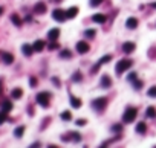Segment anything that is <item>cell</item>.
<instances>
[{
    "instance_id": "30bf717a",
    "label": "cell",
    "mask_w": 156,
    "mask_h": 148,
    "mask_svg": "<svg viewBox=\"0 0 156 148\" xmlns=\"http://www.w3.org/2000/svg\"><path fill=\"white\" fill-rule=\"evenodd\" d=\"M126 26L129 29H135L136 26H138V20L135 18V17H130V18H127V21H126Z\"/></svg>"
},
{
    "instance_id": "ba28073f",
    "label": "cell",
    "mask_w": 156,
    "mask_h": 148,
    "mask_svg": "<svg viewBox=\"0 0 156 148\" xmlns=\"http://www.w3.org/2000/svg\"><path fill=\"white\" fill-rule=\"evenodd\" d=\"M135 43H132V41H127V43H124L123 44V50L126 52V53H130V52H133L135 50Z\"/></svg>"
},
{
    "instance_id": "7c38bea8",
    "label": "cell",
    "mask_w": 156,
    "mask_h": 148,
    "mask_svg": "<svg viewBox=\"0 0 156 148\" xmlns=\"http://www.w3.org/2000/svg\"><path fill=\"white\" fill-rule=\"evenodd\" d=\"M22 50L26 57H31L32 55V52H34V46H29V44H23L22 46Z\"/></svg>"
},
{
    "instance_id": "5bb4252c",
    "label": "cell",
    "mask_w": 156,
    "mask_h": 148,
    "mask_svg": "<svg viewBox=\"0 0 156 148\" xmlns=\"http://www.w3.org/2000/svg\"><path fill=\"white\" fill-rule=\"evenodd\" d=\"M34 46V50L35 52H42L45 49V41H42V40H37V41L32 44Z\"/></svg>"
},
{
    "instance_id": "2e32d148",
    "label": "cell",
    "mask_w": 156,
    "mask_h": 148,
    "mask_svg": "<svg viewBox=\"0 0 156 148\" xmlns=\"http://www.w3.org/2000/svg\"><path fill=\"white\" fill-rule=\"evenodd\" d=\"M92 18H94L95 23H106V16L104 14H95Z\"/></svg>"
},
{
    "instance_id": "4dcf8cb0",
    "label": "cell",
    "mask_w": 156,
    "mask_h": 148,
    "mask_svg": "<svg viewBox=\"0 0 156 148\" xmlns=\"http://www.w3.org/2000/svg\"><path fill=\"white\" fill-rule=\"evenodd\" d=\"M133 86H135V89H138V90H139V89L142 87V83H141V81H138V79H135V81H133Z\"/></svg>"
},
{
    "instance_id": "9c48e42d",
    "label": "cell",
    "mask_w": 156,
    "mask_h": 148,
    "mask_svg": "<svg viewBox=\"0 0 156 148\" xmlns=\"http://www.w3.org/2000/svg\"><path fill=\"white\" fill-rule=\"evenodd\" d=\"M110 86H112V79H110V76H109V75H104V76L101 78V87L107 89V87H110Z\"/></svg>"
},
{
    "instance_id": "cb8c5ba5",
    "label": "cell",
    "mask_w": 156,
    "mask_h": 148,
    "mask_svg": "<svg viewBox=\"0 0 156 148\" xmlns=\"http://www.w3.org/2000/svg\"><path fill=\"white\" fill-rule=\"evenodd\" d=\"M110 60H112V55H104V57H103V58L98 61V64L101 66V64H104V63H109Z\"/></svg>"
},
{
    "instance_id": "74e56055",
    "label": "cell",
    "mask_w": 156,
    "mask_h": 148,
    "mask_svg": "<svg viewBox=\"0 0 156 148\" xmlns=\"http://www.w3.org/2000/svg\"><path fill=\"white\" fill-rule=\"evenodd\" d=\"M120 130H123L121 125H115V127H113V131H120Z\"/></svg>"
},
{
    "instance_id": "7402d4cb",
    "label": "cell",
    "mask_w": 156,
    "mask_h": 148,
    "mask_svg": "<svg viewBox=\"0 0 156 148\" xmlns=\"http://www.w3.org/2000/svg\"><path fill=\"white\" fill-rule=\"evenodd\" d=\"M11 20H12V23H14L16 26H22V20H20V17L17 14H12L11 16Z\"/></svg>"
},
{
    "instance_id": "e575fe53",
    "label": "cell",
    "mask_w": 156,
    "mask_h": 148,
    "mask_svg": "<svg viewBox=\"0 0 156 148\" xmlns=\"http://www.w3.org/2000/svg\"><path fill=\"white\" fill-rule=\"evenodd\" d=\"M77 125H86V119H78L77 121Z\"/></svg>"
},
{
    "instance_id": "e0dca14e",
    "label": "cell",
    "mask_w": 156,
    "mask_h": 148,
    "mask_svg": "<svg viewBox=\"0 0 156 148\" xmlns=\"http://www.w3.org/2000/svg\"><path fill=\"white\" fill-rule=\"evenodd\" d=\"M22 95H23L22 89H14V90H12V98H14V99H20Z\"/></svg>"
},
{
    "instance_id": "8fae6325",
    "label": "cell",
    "mask_w": 156,
    "mask_h": 148,
    "mask_svg": "<svg viewBox=\"0 0 156 148\" xmlns=\"http://www.w3.org/2000/svg\"><path fill=\"white\" fill-rule=\"evenodd\" d=\"M46 5L45 3H37L35 6H34V11H35V14H45L46 12Z\"/></svg>"
},
{
    "instance_id": "60d3db41",
    "label": "cell",
    "mask_w": 156,
    "mask_h": 148,
    "mask_svg": "<svg viewBox=\"0 0 156 148\" xmlns=\"http://www.w3.org/2000/svg\"><path fill=\"white\" fill-rule=\"evenodd\" d=\"M152 6H153V8H156V2H155V3H152Z\"/></svg>"
},
{
    "instance_id": "9a60e30c",
    "label": "cell",
    "mask_w": 156,
    "mask_h": 148,
    "mask_svg": "<svg viewBox=\"0 0 156 148\" xmlns=\"http://www.w3.org/2000/svg\"><path fill=\"white\" fill-rule=\"evenodd\" d=\"M71 105L74 107V109H80V107H81V101L71 95Z\"/></svg>"
},
{
    "instance_id": "d4e9b609",
    "label": "cell",
    "mask_w": 156,
    "mask_h": 148,
    "mask_svg": "<svg viewBox=\"0 0 156 148\" xmlns=\"http://www.w3.org/2000/svg\"><path fill=\"white\" fill-rule=\"evenodd\" d=\"M95 34H97V32H95L94 29H87V31H84V35H86L87 38H94Z\"/></svg>"
},
{
    "instance_id": "4316f807",
    "label": "cell",
    "mask_w": 156,
    "mask_h": 148,
    "mask_svg": "<svg viewBox=\"0 0 156 148\" xmlns=\"http://www.w3.org/2000/svg\"><path fill=\"white\" fill-rule=\"evenodd\" d=\"M60 57H61V58H71V57H72V53H71L69 50H66V49H64V50H61Z\"/></svg>"
},
{
    "instance_id": "6da1fadb",
    "label": "cell",
    "mask_w": 156,
    "mask_h": 148,
    "mask_svg": "<svg viewBox=\"0 0 156 148\" xmlns=\"http://www.w3.org/2000/svg\"><path fill=\"white\" fill-rule=\"evenodd\" d=\"M136 118V109H133V107H127L126 112H124V116H123V121L126 124H130L133 122Z\"/></svg>"
},
{
    "instance_id": "1f68e13d",
    "label": "cell",
    "mask_w": 156,
    "mask_h": 148,
    "mask_svg": "<svg viewBox=\"0 0 156 148\" xmlns=\"http://www.w3.org/2000/svg\"><path fill=\"white\" fill-rule=\"evenodd\" d=\"M135 79H136V73H135V72H132V73L129 75V81H130V83H133Z\"/></svg>"
},
{
    "instance_id": "277c9868",
    "label": "cell",
    "mask_w": 156,
    "mask_h": 148,
    "mask_svg": "<svg viewBox=\"0 0 156 148\" xmlns=\"http://www.w3.org/2000/svg\"><path fill=\"white\" fill-rule=\"evenodd\" d=\"M49 98H51V95L48 92H42V93H38V95H37V102L40 104L42 107H48L49 105Z\"/></svg>"
},
{
    "instance_id": "f1b7e54d",
    "label": "cell",
    "mask_w": 156,
    "mask_h": 148,
    "mask_svg": "<svg viewBox=\"0 0 156 148\" xmlns=\"http://www.w3.org/2000/svg\"><path fill=\"white\" fill-rule=\"evenodd\" d=\"M72 79H74L75 83H80V81H81V73H80V72H75L74 76H72Z\"/></svg>"
},
{
    "instance_id": "44dd1931",
    "label": "cell",
    "mask_w": 156,
    "mask_h": 148,
    "mask_svg": "<svg viewBox=\"0 0 156 148\" xmlns=\"http://www.w3.org/2000/svg\"><path fill=\"white\" fill-rule=\"evenodd\" d=\"M2 109H3V112H6V113H8V112H11V110H12V104H11L9 101H5V102L2 104Z\"/></svg>"
},
{
    "instance_id": "3957f363",
    "label": "cell",
    "mask_w": 156,
    "mask_h": 148,
    "mask_svg": "<svg viewBox=\"0 0 156 148\" xmlns=\"http://www.w3.org/2000/svg\"><path fill=\"white\" fill-rule=\"evenodd\" d=\"M106 105H107V99L106 98H97L92 102V107L95 110H98V112H103L104 109H106Z\"/></svg>"
},
{
    "instance_id": "ab89813d",
    "label": "cell",
    "mask_w": 156,
    "mask_h": 148,
    "mask_svg": "<svg viewBox=\"0 0 156 148\" xmlns=\"http://www.w3.org/2000/svg\"><path fill=\"white\" fill-rule=\"evenodd\" d=\"M2 12H3V8H2V6H0V16H2Z\"/></svg>"
},
{
    "instance_id": "8d00e7d4",
    "label": "cell",
    "mask_w": 156,
    "mask_h": 148,
    "mask_svg": "<svg viewBox=\"0 0 156 148\" xmlns=\"http://www.w3.org/2000/svg\"><path fill=\"white\" fill-rule=\"evenodd\" d=\"M98 70H100V64L97 63V64L94 66V69H92V73H95V72H98Z\"/></svg>"
},
{
    "instance_id": "d6a6232c",
    "label": "cell",
    "mask_w": 156,
    "mask_h": 148,
    "mask_svg": "<svg viewBox=\"0 0 156 148\" xmlns=\"http://www.w3.org/2000/svg\"><path fill=\"white\" fill-rule=\"evenodd\" d=\"M103 0H90V6H98Z\"/></svg>"
},
{
    "instance_id": "603a6c76",
    "label": "cell",
    "mask_w": 156,
    "mask_h": 148,
    "mask_svg": "<svg viewBox=\"0 0 156 148\" xmlns=\"http://www.w3.org/2000/svg\"><path fill=\"white\" fill-rule=\"evenodd\" d=\"M23 133H25V127H17L16 131H14V134H16L17 138H22V136H23Z\"/></svg>"
},
{
    "instance_id": "f35d334b",
    "label": "cell",
    "mask_w": 156,
    "mask_h": 148,
    "mask_svg": "<svg viewBox=\"0 0 156 148\" xmlns=\"http://www.w3.org/2000/svg\"><path fill=\"white\" fill-rule=\"evenodd\" d=\"M52 83H54V84H55L57 87L60 86V83H58V79H57V78H52Z\"/></svg>"
},
{
    "instance_id": "836d02e7",
    "label": "cell",
    "mask_w": 156,
    "mask_h": 148,
    "mask_svg": "<svg viewBox=\"0 0 156 148\" xmlns=\"http://www.w3.org/2000/svg\"><path fill=\"white\" fill-rule=\"evenodd\" d=\"M48 47H49L51 50H54V49H58V43H51Z\"/></svg>"
},
{
    "instance_id": "ac0fdd59",
    "label": "cell",
    "mask_w": 156,
    "mask_h": 148,
    "mask_svg": "<svg viewBox=\"0 0 156 148\" xmlns=\"http://www.w3.org/2000/svg\"><path fill=\"white\" fill-rule=\"evenodd\" d=\"M146 116H149V118H156V109H155V107H149V109L146 110Z\"/></svg>"
},
{
    "instance_id": "f546056e",
    "label": "cell",
    "mask_w": 156,
    "mask_h": 148,
    "mask_svg": "<svg viewBox=\"0 0 156 148\" xmlns=\"http://www.w3.org/2000/svg\"><path fill=\"white\" fill-rule=\"evenodd\" d=\"M5 121H6V112H2L0 113V124H3Z\"/></svg>"
},
{
    "instance_id": "83f0119b",
    "label": "cell",
    "mask_w": 156,
    "mask_h": 148,
    "mask_svg": "<svg viewBox=\"0 0 156 148\" xmlns=\"http://www.w3.org/2000/svg\"><path fill=\"white\" fill-rule=\"evenodd\" d=\"M61 119H63V121H71L72 116H71L69 112H63V113H61Z\"/></svg>"
},
{
    "instance_id": "4fadbf2b",
    "label": "cell",
    "mask_w": 156,
    "mask_h": 148,
    "mask_svg": "<svg viewBox=\"0 0 156 148\" xmlns=\"http://www.w3.org/2000/svg\"><path fill=\"white\" fill-rule=\"evenodd\" d=\"M77 14H78V8H77V6H72V8H69V9L66 11L68 18H75V17H77Z\"/></svg>"
},
{
    "instance_id": "5b68a950",
    "label": "cell",
    "mask_w": 156,
    "mask_h": 148,
    "mask_svg": "<svg viewBox=\"0 0 156 148\" xmlns=\"http://www.w3.org/2000/svg\"><path fill=\"white\" fill-rule=\"evenodd\" d=\"M52 17H54V20H57V21H64L68 18L66 12L61 11V9H55L54 12H52Z\"/></svg>"
},
{
    "instance_id": "484cf974",
    "label": "cell",
    "mask_w": 156,
    "mask_h": 148,
    "mask_svg": "<svg viewBox=\"0 0 156 148\" xmlns=\"http://www.w3.org/2000/svg\"><path fill=\"white\" fill-rule=\"evenodd\" d=\"M147 95H149V96H152V98H156V86H153V87H150V89H149Z\"/></svg>"
},
{
    "instance_id": "7a4b0ae2",
    "label": "cell",
    "mask_w": 156,
    "mask_h": 148,
    "mask_svg": "<svg viewBox=\"0 0 156 148\" xmlns=\"http://www.w3.org/2000/svg\"><path fill=\"white\" fill-rule=\"evenodd\" d=\"M129 67H132V60H121V61H118V64H116V73L118 75H121L123 72H126Z\"/></svg>"
},
{
    "instance_id": "8992f818",
    "label": "cell",
    "mask_w": 156,
    "mask_h": 148,
    "mask_svg": "<svg viewBox=\"0 0 156 148\" xmlns=\"http://www.w3.org/2000/svg\"><path fill=\"white\" fill-rule=\"evenodd\" d=\"M60 37V29H57V28H54V29H51L49 32H48V38L51 40V41H55V40Z\"/></svg>"
},
{
    "instance_id": "ffe728a7",
    "label": "cell",
    "mask_w": 156,
    "mask_h": 148,
    "mask_svg": "<svg viewBox=\"0 0 156 148\" xmlns=\"http://www.w3.org/2000/svg\"><path fill=\"white\" fill-rule=\"evenodd\" d=\"M146 130H147V125H146V122H139L138 125H136V131L138 133H146Z\"/></svg>"
},
{
    "instance_id": "d590c367",
    "label": "cell",
    "mask_w": 156,
    "mask_h": 148,
    "mask_svg": "<svg viewBox=\"0 0 156 148\" xmlns=\"http://www.w3.org/2000/svg\"><path fill=\"white\" fill-rule=\"evenodd\" d=\"M29 84H31V87H35V86H37V79H35V78H31Z\"/></svg>"
},
{
    "instance_id": "52a82bcc",
    "label": "cell",
    "mask_w": 156,
    "mask_h": 148,
    "mask_svg": "<svg viewBox=\"0 0 156 148\" xmlns=\"http://www.w3.org/2000/svg\"><path fill=\"white\" fill-rule=\"evenodd\" d=\"M77 50L80 52V53H86L89 50V44L86 41H78L77 43Z\"/></svg>"
},
{
    "instance_id": "d6986e66",
    "label": "cell",
    "mask_w": 156,
    "mask_h": 148,
    "mask_svg": "<svg viewBox=\"0 0 156 148\" xmlns=\"http://www.w3.org/2000/svg\"><path fill=\"white\" fill-rule=\"evenodd\" d=\"M12 61H14V57H12L11 53H3V63L5 64H11Z\"/></svg>"
}]
</instances>
